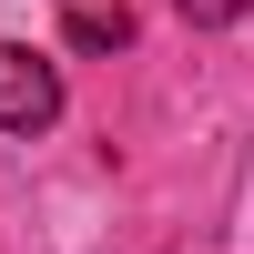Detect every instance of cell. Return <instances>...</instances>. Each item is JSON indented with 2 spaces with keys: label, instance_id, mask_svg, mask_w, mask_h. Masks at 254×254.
<instances>
[{
  "label": "cell",
  "instance_id": "cell-2",
  "mask_svg": "<svg viewBox=\"0 0 254 254\" xmlns=\"http://www.w3.org/2000/svg\"><path fill=\"white\" fill-rule=\"evenodd\" d=\"M71 41H81V51H112V41H132V20H122V10H81Z\"/></svg>",
  "mask_w": 254,
  "mask_h": 254
},
{
  "label": "cell",
  "instance_id": "cell-3",
  "mask_svg": "<svg viewBox=\"0 0 254 254\" xmlns=\"http://www.w3.org/2000/svg\"><path fill=\"white\" fill-rule=\"evenodd\" d=\"M173 10H183V20H193V31H234V20L254 10V0H173Z\"/></svg>",
  "mask_w": 254,
  "mask_h": 254
},
{
  "label": "cell",
  "instance_id": "cell-1",
  "mask_svg": "<svg viewBox=\"0 0 254 254\" xmlns=\"http://www.w3.org/2000/svg\"><path fill=\"white\" fill-rule=\"evenodd\" d=\"M51 122H61V61L0 41V132H51Z\"/></svg>",
  "mask_w": 254,
  "mask_h": 254
}]
</instances>
